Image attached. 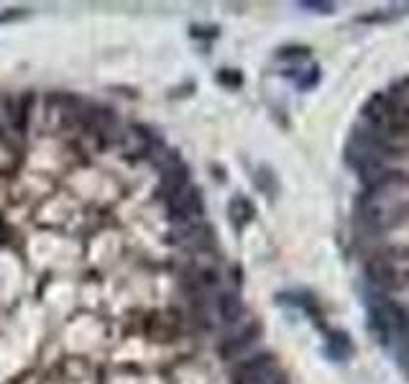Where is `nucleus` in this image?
Here are the masks:
<instances>
[{
    "label": "nucleus",
    "instance_id": "f257e3e1",
    "mask_svg": "<svg viewBox=\"0 0 409 384\" xmlns=\"http://www.w3.org/2000/svg\"><path fill=\"white\" fill-rule=\"evenodd\" d=\"M361 113H364L366 121L374 126L376 133H389V131L402 128V124H399V118H396V113H394V108H391V100L386 92L371 95V98L364 103V108H361Z\"/></svg>",
    "mask_w": 409,
    "mask_h": 384
},
{
    "label": "nucleus",
    "instance_id": "f03ea898",
    "mask_svg": "<svg viewBox=\"0 0 409 384\" xmlns=\"http://www.w3.org/2000/svg\"><path fill=\"white\" fill-rule=\"evenodd\" d=\"M281 374L276 369V361L269 353H259V356L248 358L235 371V384H271L276 382Z\"/></svg>",
    "mask_w": 409,
    "mask_h": 384
},
{
    "label": "nucleus",
    "instance_id": "7ed1b4c3",
    "mask_svg": "<svg viewBox=\"0 0 409 384\" xmlns=\"http://www.w3.org/2000/svg\"><path fill=\"white\" fill-rule=\"evenodd\" d=\"M366 280L381 290H394L399 287V272L389 259H369L366 261Z\"/></svg>",
    "mask_w": 409,
    "mask_h": 384
},
{
    "label": "nucleus",
    "instance_id": "20e7f679",
    "mask_svg": "<svg viewBox=\"0 0 409 384\" xmlns=\"http://www.w3.org/2000/svg\"><path fill=\"white\" fill-rule=\"evenodd\" d=\"M243 302H240L238 295L233 292H225L218 297V315L223 318V323H228V326H233V323H238L240 318H243Z\"/></svg>",
    "mask_w": 409,
    "mask_h": 384
},
{
    "label": "nucleus",
    "instance_id": "39448f33",
    "mask_svg": "<svg viewBox=\"0 0 409 384\" xmlns=\"http://www.w3.org/2000/svg\"><path fill=\"white\" fill-rule=\"evenodd\" d=\"M259 333H261V326H259V323H251V326H248L246 331L240 333V336H235V339H230L225 346H223V353H225L228 358L240 356V353L246 351L248 346H251L256 339H259Z\"/></svg>",
    "mask_w": 409,
    "mask_h": 384
},
{
    "label": "nucleus",
    "instance_id": "423d86ee",
    "mask_svg": "<svg viewBox=\"0 0 409 384\" xmlns=\"http://www.w3.org/2000/svg\"><path fill=\"white\" fill-rule=\"evenodd\" d=\"M391 100V108H394L399 124H409V79H402L399 85L394 87L391 92H386Z\"/></svg>",
    "mask_w": 409,
    "mask_h": 384
},
{
    "label": "nucleus",
    "instance_id": "0eeeda50",
    "mask_svg": "<svg viewBox=\"0 0 409 384\" xmlns=\"http://www.w3.org/2000/svg\"><path fill=\"white\" fill-rule=\"evenodd\" d=\"M228 215H230V223L240 231V228H246L248 223L254 221V205L246 197H233L230 205H228Z\"/></svg>",
    "mask_w": 409,
    "mask_h": 384
},
{
    "label": "nucleus",
    "instance_id": "6e6552de",
    "mask_svg": "<svg viewBox=\"0 0 409 384\" xmlns=\"http://www.w3.org/2000/svg\"><path fill=\"white\" fill-rule=\"evenodd\" d=\"M123 146H125L128 154H138V157L154 151V141H151V138L146 136L141 128H130L128 133H125V138H123Z\"/></svg>",
    "mask_w": 409,
    "mask_h": 384
},
{
    "label": "nucleus",
    "instance_id": "1a4fd4ad",
    "mask_svg": "<svg viewBox=\"0 0 409 384\" xmlns=\"http://www.w3.org/2000/svg\"><path fill=\"white\" fill-rule=\"evenodd\" d=\"M327 351H330L332 358H345L351 353V341L345 333H332V339H327Z\"/></svg>",
    "mask_w": 409,
    "mask_h": 384
},
{
    "label": "nucleus",
    "instance_id": "9d476101",
    "mask_svg": "<svg viewBox=\"0 0 409 384\" xmlns=\"http://www.w3.org/2000/svg\"><path fill=\"white\" fill-rule=\"evenodd\" d=\"M318 79H320V70H318V67H310V75L297 77V85L302 87V90H310V87L318 85Z\"/></svg>",
    "mask_w": 409,
    "mask_h": 384
},
{
    "label": "nucleus",
    "instance_id": "9b49d317",
    "mask_svg": "<svg viewBox=\"0 0 409 384\" xmlns=\"http://www.w3.org/2000/svg\"><path fill=\"white\" fill-rule=\"evenodd\" d=\"M218 79H220V82H225V85H240V75L238 72H233V70H223L220 75H218Z\"/></svg>",
    "mask_w": 409,
    "mask_h": 384
},
{
    "label": "nucleus",
    "instance_id": "f8f14e48",
    "mask_svg": "<svg viewBox=\"0 0 409 384\" xmlns=\"http://www.w3.org/2000/svg\"><path fill=\"white\" fill-rule=\"evenodd\" d=\"M299 6L312 8V11H318V13H332V3H312V0H302Z\"/></svg>",
    "mask_w": 409,
    "mask_h": 384
},
{
    "label": "nucleus",
    "instance_id": "ddd939ff",
    "mask_svg": "<svg viewBox=\"0 0 409 384\" xmlns=\"http://www.w3.org/2000/svg\"><path fill=\"white\" fill-rule=\"evenodd\" d=\"M307 52H310V49H302V46H299V49H281V54H279V57H281V59L307 57Z\"/></svg>",
    "mask_w": 409,
    "mask_h": 384
},
{
    "label": "nucleus",
    "instance_id": "4468645a",
    "mask_svg": "<svg viewBox=\"0 0 409 384\" xmlns=\"http://www.w3.org/2000/svg\"><path fill=\"white\" fill-rule=\"evenodd\" d=\"M402 356H404V364H407V369H409V341H404V351H402Z\"/></svg>",
    "mask_w": 409,
    "mask_h": 384
},
{
    "label": "nucleus",
    "instance_id": "2eb2a0df",
    "mask_svg": "<svg viewBox=\"0 0 409 384\" xmlns=\"http://www.w3.org/2000/svg\"><path fill=\"white\" fill-rule=\"evenodd\" d=\"M271 384H284V379L279 377V379H276V382H271Z\"/></svg>",
    "mask_w": 409,
    "mask_h": 384
}]
</instances>
